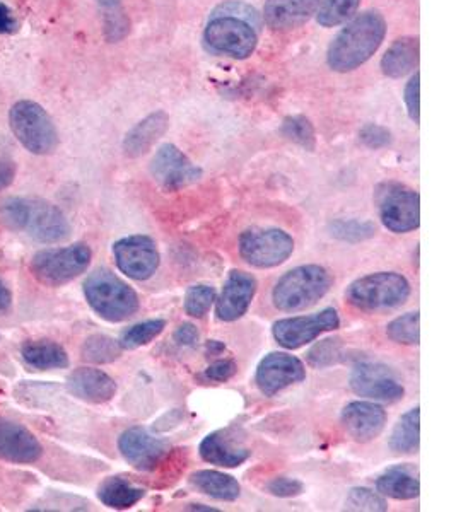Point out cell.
I'll return each instance as SVG.
<instances>
[{"label": "cell", "instance_id": "cell-12", "mask_svg": "<svg viewBox=\"0 0 456 512\" xmlns=\"http://www.w3.org/2000/svg\"><path fill=\"white\" fill-rule=\"evenodd\" d=\"M151 175L166 192H180L202 178V169L175 144H163L151 161Z\"/></svg>", "mask_w": 456, "mask_h": 512}, {"label": "cell", "instance_id": "cell-18", "mask_svg": "<svg viewBox=\"0 0 456 512\" xmlns=\"http://www.w3.org/2000/svg\"><path fill=\"white\" fill-rule=\"evenodd\" d=\"M340 422L352 441L361 444L371 443L385 431V408L378 403L361 400L347 403L340 414Z\"/></svg>", "mask_w": 456, "mask_h": 512}, {"label": "cell", "instance_id": "cell-47", "mask_svg": "<svg viewBox=\"0 0 456 512\" xmlns=\"http://www.w3.org/2000/svg\"><path fill=\"white\" fill-rule=\"evenodd\" d=\"M16 30V21L6 4H0V33H12Z\"/></svg>", "mask_w": 456, "mask_h": 512}, {"label": "cell", "instance_id": "cell-16", "mask_svg": "<svg viewBox=\"0 0 456 512\" xmlns=\"http://www.w3.org/2000/svg\"><path fill=\"white\" fill-rule=\"evenodd\" d=\"M118 449L123 460L139 472H151L168 453V444L152 436L144 427H130L118 437Z\"/></svg>", "mask_w": 456, "mask_h": 512}, {"label": "cell", "instance_id": "cell-13", "mask_svg": "<svg viewBox=\"0 0 456 512\" xmlns=\"http://www.w3.org/2000/svg\"><path fill=\"white\" fill-rule=\"evenodd\" d=\"M113 256L117 267L129 279L149 280L158 272L159 250L154 239L144 234H135L118 239L113 245Z\"/></svg>", "mask_w": 456, "mask_h": 512}, {"label": "cell", "instance_id": "cell-49", "mask_svg": "<svg viewBox=\"0 0 456 512\" xmlns=\"http://www.w3.org/2000/svg\"><path fill=\"white\" fill-rule=\"evenodd\" d=\"M205 350H207V355H219L223 354L224 350H226V345L223 342H219V340H209L207 345H205Z\"/></svg>", "mask_w": 456, "mask_h": 512}, {"label": "cell", "instance_id": "cell-43", "mask_svg": "<svg viewBox=\"0 0 456 512\" xmlns=\"http://www.w3.org/2000/svg\"><path fill=\"white\" fill-rule=\"evenodd\" d=\"M214 11L233 14L236 18L245 19V21H248L252 26H255L257 30H260V24H262V21H260L258 12L255 11L252 6H248L246 2H241V0H229V2L219 4Z\"/></svg>", "mask_w": 456, "mask_h": 512}, {"label": "cell", "instance_id": "cell-23", "mask_svg": "<svg viewBox=\"0 0 456 512\" xmlns=\"http://www.w3.org/2000/svg\"><path fill=\"white\" fill-rule=\"evenodd\" d=\"M168 128H170V117L166 115V111H154L151 115H147L144 120L135 123L125 135L122 144L125 156L141 158L151 151L154 144L168 132Z\"/></svg>", "mask_w": 456, "mask_h": 512}, {"label": "cell", "instance_id": "cell-1", "mask_svg": "<svg viewBox=\"0 0 456 512\" xmlns=\"http://www.w3.org/2000/svg\"><path fill=\"white\" fill-rule=\"evenodd\" d=\"M386 36V21L378 11L361 12L335 36L327 50V64L339 74H347L366 64Z\"/></svg>", "mask_w": 456, "mask_h": 512}, {"label": "cell", "instance_id": "cell-48", "mask_svg": "<svg viewBox=\"0 0 456 512\" xmlns=\"http://www.w3.org/2000/svg\"><path fill=\"white\" fill-rule=\"evenodd\" d=\"M12 306L11 291L4 286V282L0 280V315L7 313Z\"/></svg>", "mask_w": 456, "mask_h": 512}, {"label": "cell", "instance_id": "cell-30", "mask_svg": "<svg viewBox=\"0 0 456 512\" xmlns=\"http://www.w3.org/2000/svg\"><path fill=\"white\" fill-rule=\"evenodd\" d=\"M328 233L342 243L357 245V243L375 238L378 227L375 222L361 221V219H337L328 224Z\"/></svg>", "mask_w": 456, "mask_h": 512}, {"label": "cell", "instance_id": "cell-25", "mask_svg": "<svg viewBox=\"0 0 456 512\" xmlns=\"http://www.w3.org/2000/svg\"><path fill=\"white\" fill-rule=\"evenodd\" d=\"M193 489L216 501L233 502L241 495V485L228 473L217 470H197L188 478Z\"/></svg>", "mask_w": 456, "mask_h": 512}, {"label": "cell", "instance_id": "cell-22", "mask_svg": "<svg viewBox=\"0 0 456 512\" xmlns=\"http://www.w3.org/2000/svg\"><path fill=\"white\" fill-rule=\"evenodd\" d=\"M199 453L205 463L221 468H238L252 456V451L243 446L238 441V436L229 429L205 436L204 441L200 443Z\"/></svg>", "mask_w": 456, "mask_h": 512}, {"label": "cell", "instance_id": "cell-50", "mask_svg": "<svg viewBox=\"0 0 456 512\" xmlns=\"http://www.w3.org/2000/svg\"><path fill=\"white\" fill-rule=\"evenodd\" d=\"M188 509H190V511L217 512L216 507L204 506V504H190Z\"/></svg>", "mask_w": 456, "mask_h": 512}, {"label": "cell", "instance_id": "cell-37", "mask_svg": "<svg viewBox=\"0 0 456 512\" xmlns=\"http://www.w3.org/2000/svg\"><path fill=\"white\" fill-rule=\"evenodd\" d=\"M217 291L207 284H197V286L188 287L185 299H183V308L185 313L192 318H204L212 304L216 303Z\"/></svg>", "mask_w": 456, "mask_h": 512}, {"label": "cell", "instance_id": "cell-7", "mask_svg": "<svg viewBox=\"0 0 456 512\" xmlns=\"http://www.w3.org/2000/svg\"><path fill=\"white\" fill-rule=\"evenodd\" d=\"M9 122L12 134L36 156H48L59 147V130L47 110L35 101H18L11 108Z\"/></svg>", "mask_w": 456, "mask_h": 512}, {"label": "cell", "instance_id": "cell-44", "mask_svg": "<svg viewBox=\"0 0 456 512\" xmlns=\"http://www.w3.org/2000/svg\"><path fill=\"white\" fill-rule=\"evenodd\" d=\"M238 373V364L233 359H221V361L212 362L211 366L205 369V381L212 383H226L229 379H233Z\"/></svg>", "mask_w": 456, "mask_h": 512}, {"label": "cell", "instance_id": "cell-42", "mask_svg": "<svg viewBox=\"0 0 456 512\" xmlns=\"http://www.w3.org/2000/svg\"><path fill=\"white\" fill-rule=\"evenodd\" d=\"M267 492L279 499H291L304 492V483L298 478L275 477L267 483Z\"/></svg>", "mask_w": 456, "mask_h": 512}, {"label": "cell", "instance_id": "cell-9", "mask_svg": "<svg viewBox=\"0 0 456 512\" xmlns=\"http://www.w3.org/2000/svg\"><path fill=\"white\" fill-rule=\"evenodd\" d=\"M383 226L395 234L410 233L421 226V197L398 181H383L375 190Z\"/></svg>", "mask_w": 456, "mask_h": 512}, {"label": "cell", "instance_id": "cell-33", "mask_svg": "<svg viewBox=\"0 0 456 512\" xmlns=\"http://www.w3.org/2000/svg\"><path fill=\"white\" fill-rule=\"evenodd\" d=\"M164 328H166V321L159 318L141 321L127 328L118 340V344L123 350L141 349L144 345L151 344L152 340H156L164 332Z\"/></svg>", "mask_w": 456, "mask_h": 512}, {"label": "cell", "instance_id": "cell-35", "mask_svg": "<svg viewBox=\"0 0 456 512\" xmlns=\"http://www.w3.org/2000/svg\"><path fill=\"white\" fill-rule=\"evenodd\" d=\"M419 320H421L419 311H410V313L398 316L386 326V335L395 344L419 345V340H421Z\"/></svg>", "mask_w": 456, "mask_h": 512}, {"label": "cell", "instance_id": "cell-32", "mask_svg": "<svg viewBox=\"0 0 456 512\" xmlns=\"http://www.w3.org/2000/svg\"><path fill=\"white\" fill-rule=\"evenodd\" d=\"M122 347L118 344V340L106 335H91L86 338V342L82 345V359L94 364H110L117 361L122 355Z\"/></svg>", "mask_w": 456, "mask_h": 512}, {"label": "cell", "instance_id": "cell-5", "mask_svg": "<svg viewBox=\"0 0 456 512\" xmlns=\"http://www.w3.org/2000/svg\"><path fill=\"white\" fill-rule=\"evenodd\" d=\"M410 297L409 280L395 272H376L354 280L345 291L352 308L364 313L392 311L407 303Z\"/></svg>", "mask_w": 456, "mask_h": 512}, {"label": "cell", "instance_id": "cell-26", "mask_svg": "<svg viewBox=\"0 0 456 512\" xmlns=\"http://www.w3.org/2000/svg\"><path fill=\"white\" fill-rule=\"evenodd\" d=\"M146 497V490L125 477H108L98 487V499L110 509H130Z\"/></svg>", "mask_w": 456, "mask_h": 512}, {"label": "cell", "instance_id": "cell-29", "mask_svg": "<svg viewBox=\"0 0 456 512\" xmlns=\"http://www.w3.org/2000/svg\"><path fill=\"white\" fill-rule=\"evenodd\" d=\"M421 443V408H410L405 412L390 436V449L395 454H414Z\"/></svg>", "mask_w": 456, "mask_h": 512}, {"label": "cell", "instance_id": "cell-10", "mask_svg": "<svg viewBox=\"0 0 456 512\" xmlns=\"http://www.w3.org/2000/svg\"><path fill=\"white\" fill-rule=\"evenodd\" d=\"M238 250L248 265L274 268L293 255L294 239L277 227H250L241 233Z\"/></svg>", "mask_w": 456, "mask_h": 512}, {"label": "cell", "instance_id": "cell-17", "mask_svg": "<svg viewBox=\"0 0 456 512\" xmlns=\"http://www.w3.org/2000/svg\"><path fill=\"white\" fill-rule=\"evenodd\" d=\"M257 287V279L252 274L231 270L224 282L223 291L216 299L217 320L231 323L243 318L252 304Z\"/></svg>", "mask_w": 456, "mask_h": 512}, {"label": "cell", "instance_id": "cell-2", "mask_svg": "<svg viewBox=\"0 0 456 512\" xmlns=\"http://www.w3.org/2000/svg\"><path fill=\"white\" fill-rule=\"evenodd\" d=\"M0 222L11 231L28 234L43 245L62 243L71 224L57 205L35 197H11L0 202Z\"/></svg>", "mask_w": 456, "mask_h": 512}, {"label": "cell", "instance_id": "cell-36", "mask_svg": "<svg viewBox=\"0 0 456 512\" xmlns=\"http://www.w3.org/2000/svg\"><path fill=\"white\" fill-rule=\"evenodd\" d=\"M344 344L337 337L325 338L322 342L313 345L308 352V364L316 369H325V367L335 366L345 357Z\"/></svg>", "mask_w": 456, "mask_h": 512}, {"label": "cell", "instance_id": "cell-14", "mask_svg": "<svg viewBox=\"0 0 456 512\" xmlns=\"http://www.w3.org/2000/svg\"><path fill=\"white\" fill-rule=\"evenodd\" d=\"M349 383L356 395L373 402H400L405 395L404 386L392 373V369L373 362L357 364L352 369Z\"/></svg>", "mask_w": 456, "mask_h": 512}, {"label": "cell", "instance_id": "cell-11", "mask_svg": "<svg viewBox=\"0 0 456 512\" xmlns=\"http://www.w3.org/2000/svg\"><path fill=\"white\" fill-rule=\"evenodd\" d=\"M339 326V313L334 308H327L315 315L294 316L275 321L272 335L275 342L284 349L296 350L315 342L323 333L334 332Z\"/></svg>", "mask_w": 456, "mask_h": 512}, {"label": "cell", "instance_id": "cell-40", "mask_svg": "<svg viewBox=\"0 0 456 512\" xmlns=\"http://www.w3.org/2000/svg\"><path fill=\"white\" fill-rule=\"evenodd\" d=\"M359 140L371 151H380L385 147L392 146L393 135L388 128L378 123H366L359 130Z\"/></svg>", "mask_w": 456, "mask_h": 512}, {"label": "cell", "instance_id": "cell-45", "mask_svg": "<svg viewBox=\"0 0 456 512\" xmlns=\"http://www.w3.org/2000/svg\"><path fill=\"white\" fill-rule=\"evenodd\" d=\"M199 338V330H197V326L192 325V323H183V325L178 326L175 335H173L175 344L178 345V347H183V349H192V347H195V345L199 344Z\"/></svg>", "mask_w": 456, "mask_h": 512}, {"label": "cell", "instance_id": "cell-27", "mask_svg": "<svg viewBox=\"0 0 456 512\" xmlns=\"http://www.w3.org/2000/svg\"><path fill=\"white\" fill-rule=\"evenodd\" d=\"M24 362L38 371L69 367V355L52 340H28L21 349Z\"/></svg>", "mask_w": 456, "mask_h": 512}, {"label": "cell", "instance_id": "cell-41", "mask_svg": "<svg viewBox=\"0 0 456 512\" xmlns=\"http://www.w3.org/2000/svg\"><path fill=\"white\" fill-rule=\"evenodd\" d=\"M421 76L416 72L405 84L404 101L410 120L419 125L421 122Z\"/></svg>", "mask_w": 456, "mask_h": 512}, {"label": "cell", "instance_id": "cell-3", "mask_svg": "<svg viewBox=\"0 0 456 512\" xmlns=\"http://www.w3.org/2000/svg\"><path fill=\"white\" fill-rule=\"evenodd\" d=\"M84 296L94 313L110 323H122L139 311L137 292L108 268H98L84 280Z\"/></svg>", "mask_w": 456, "mask_h": 512}, {"label": "cell", "instance_id": "cell-38", "mask_svg": "<svg viewBox=\"0 0 456 512\" xmlns=\"http://www.w3.org/2000/svg\"><path fill=\"white\" fill-rule=\"evenodd\" d=\"M345 509L347 511L385 512L388 511V502L378 492H373L366 487H356L347 494Z\"/></svg>", "mask_w": 456, "mask_h": 512}, {"label": "cell", "instance_id": "cell-19", "mask_svg": "<svg viewBox=\"0 0 456 512\" xmlns=\"http://www.w3.org/2000/svg\"><path fill=\"white\" fill-rule=\"evenodd\" d=\"M43 454L40 441L23 425L0 417V460L9 463H35Z\"/></svg>", "mask_w": 456, "mask_h": 512}, {"label": "cell", "instance_id": "cell-51", "mask_svg": "<svg viewBox=\"0 0 456 512\" xmlns=\"http://www.w3.org/2000/svg\"><path fill=\"white\" fill-rule=\"evenodd\" d=\"M98 2H100L101 6L110 7L117 6L120 0H98Z\"/></svg>", "mask_w": 456, "mask_h": 512}, {"label": "cell", "instance_id": "cell-4", "mask_svg": "<svg viewBox=\"0 0 456 512\" xmlns=\"http://www.w3.org/2000/svg\"><path fill=\"white\" fill-rule=\"evenodd\" d=\"M332 287V275L320 265H301L289 270L277 280L272 291V303L284 313H296L310 308L325 297Z\"/></svg>", "mask_w": 456, "mask_h": 512}, {"label": "cell", "instance_id": "cell-39", "mask_svg": "<svg viewBox=\"0 0 456 512\" xmlns=\"http://www.w3.org/2000/svg\"><path fill=\"white\" fill-rule=\"evenodd\" d=\"M130 31V21L125 12L117 6L106 7L105 14V35L106 40L117 43L123 40Z\"/></svg>", "mask_w": 456, "mask_h": 512}, {"label": "cell", "instance_id": "cell-28", "mask_svg": "<svg viewBox=\"0 0 456 512\" xmlns=\"http://www.w3.org/2000/svg\"><path fill=\"white\" fill-rule=\"evenodd\" d=\"M376 492L397 501H412L421 494V483L407 468L395 466L376 480Z\"/></svg>", "mask_w": 456, "mask_h": 512}, {"label": "cell", "instance_id": "cell-8", "mask_svg": "<svg viewBox=\"0 0 456 512\" xmlns=\"http://www.w3.org/2000/svg\"><path fill=\"white\" fill-rule=\"evenodd\" d=\"M91 258L93 253L86 243H76L65 248H48L33 256L31 272L45 286H64L88 270Z\"/></svg>", "mask_w": 456, "mask_h": 512}, {"label": "cell", "instance_id": "cell-15", "mask_svg": "<svg viewBox=\"0 0 456 512\" xmlns=\"http://www.w3.org/2000/svg\"><path fill=\"white\" fill-rule=\"evenodd\" d=\"M304 379L306 367L303 361L287 352H270L265 355L255 374L257 388L265 396H275L293 384L303 383Z\"/></svg>", "mask_w": 456, "mask_h": 512}, {"label": "cell", "instance_id": "cell-24", "mask_svg": "<svg viewBox=\"0 0 456 512\" xmlns=\"http://www.w3.org/2000/svg\"><path fill=\"white\" fill-rule=\"evenodd\" d=\"M419 38L404 36L393 41L381 59V72L390 79H402L419 65Z\"/></svg>", "mask_w": 456, "mask_h": 512}, {"label": "cell", "instance_id": "cell-6", "mask_svg": "<svg viewBox=\"0 0 456 512\" xmlns=\"http://www.w3.org/2000/svg\"><path fill=\"white\" fill-rule=\"evenodd\" d=\"M204 45L219 57L250 59L258 47V30L233 14L212 11L204 30Z\"/></svg>", "mask_w": 456, "mask_h": 512}, {"label": "cell", "instance_id": "cell-20", "mask_svg": "<svg viewBox=\"0 0 456 512\" xmlns=\"http://www.w3.org/2000/svg\"><path fill=\"white\" fill-rule=\"evenodd\" d=\"M320 0H265L264 21L274 33H289L310 21Z\"/></svg>", "mask_w": 456, "mask_h": 512}, {"label": "cell", "instance_id": "cell-46", "mask_svg": "<svg viewBox=\"0 0 456 512\" xmlns=\"http://www.w3.org/2000/svg\"><path fill=\"white\" fill-rule=\"evenodd\" d=\"M14 178H16V163H12L11 159H0V192L11 187Z\"/></svg>", "mask_w": 456, "mask_h": 512}, {"label": "cell", "instance_id": "cell-31", "mask_svg": "<svg viewBox=\"0 0 456 512\" xmlns=\"http://www.w3.org/2000/svg\"><path fill=\"white\" fill-rule=\"evenodd\" d=\"M361 0H320L316 9V21L323 28H335L354 18Z\"/></svg>", "mask_w": 456, "mask_h": 512}, {"label": "cell", "instance_id": "cell-34", "mask_svg": "<svg viewBox=\"0 0 456 512\" xmlns=\"http://www.w3.org/2000/svg\"><path fill=\"white\" fill-rule=\"evenodd\" d=\"M281 134L304 151H315V127L310 122V118L303 117V115H291V117L284 118Z\"/></svg>", "mask_w": 456, "mask_h": 512}, {"label": "cell", "instance_id": "cell-21", "mask_svg": "<svg viewBox=\"0 0 456 512\" xmlns=\"http://www.w3.org/2000/svg\"><path fill=\"white\" fill-rule=\"evenodd\" d=\"M67 390L82 402L103 405L117 395V383L112 376L93 367H79L67 378Z\"/></svg>", "mask_w": 456, "mask_h": 512}]
</instances>
